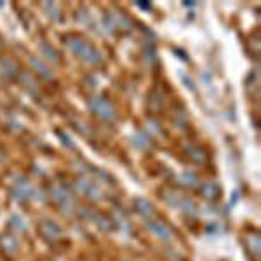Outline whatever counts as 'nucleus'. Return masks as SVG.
<instances>
[{
    "mask_svg": "<svg viewBox=\"0 0 261 261\" xmlns=\"http://www.w3.org/2000/svg\"><path fill=\"white\" fill-rule=\"evenodd\" d=\"M68 45L75 54H79L82 60L89 61V63H92V65H96V63L101 61V56L98 54V50L92 47L91 44H87V42H84L81 39H71Z\"/></svg>",
    "mask_w": 261,
    "mask_h": 261,
    "instance_id": "obj_1",
    "label": "nucleus"
},
{
    "mask_svg": "<svg viewBox=\"0 0 261 261\" xmlns=\"http://www.w3.org/2000/svg\"><path fill=\"white\" fill-rule=\"evenodd\" d=\"M91 107H92V110H94L101 117V119H105V120H113V119H115V110H113V107L108 103L107 99H103V98L94 99L91 103Z\"/></svg>",
    "mask_w": 261,
    "mask_h": 261,
    "instance_id": "obj_2",
    "label": "nucleus"
},
{
    "mask_svg": "<svg viewBox=\"0 0 261 261\" xmlns=\"http://www.w3.org/2000/svg\"><path fill=\"white\" fill-rule=\"evenodd\" d=\"M151 230H153L159 237H162L164 241H169V239L172 237V231L167 228L164 223H153V225H151Z\"/></svg>",
    "mask_w": 261,
    "mask_h": 261,
    "instance_id": "obj_3",
    "label": "nucleus"
}]
</instances>
